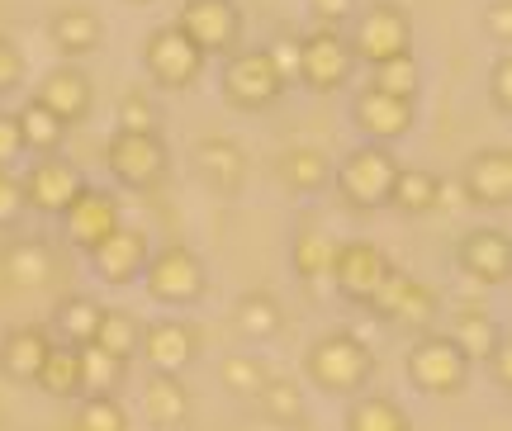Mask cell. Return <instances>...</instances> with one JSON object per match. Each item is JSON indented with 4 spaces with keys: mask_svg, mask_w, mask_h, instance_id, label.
I'll return each instance as SVG.
<instances>
[{
    "mask_svg": "<svg viewBox=\"0 0 512 431\" xmlns=\"http://www.w3.org/2000/svg\"><path fill=\"white\" fill-rule=\"evenodd\" d=\"M233 327H238V337H247V342H271V337H280V327H285V308L275 304L271 294H242L238 304H233Z\"/></svg>",
    "mask_w": 512,
    "mask_h": 431,
    "instance_id": "cell-32",
    "label": "cell"
},
{
    "mask_svg": "<svg viewBox=\"0 0 512 431\" xmlns=\"http://www.w3.org/2000/svg\"><path fill=\"white\" fill-rule=\"evenodd\" d=\"M389 209H399L408 218L441 209V176L437 171H422V166H399L394 190H389Z\"/></svg>",
    "mask_w": 512,
    "mask_h": 431,
    "instance_id": "cell-29",
    "label": "cell"
},
{
    "mask_svg": "<svg viewBox=\"0 0 512 431\" xmlns=\"http://www.w3.org/2000/svg\"><path fill=\"white\" fill-rule=\"evenodd\" d=\"M48 351H53V337L38 323L10 327V332L0 337V375L10 379V384H34L38 370H43V360H48Z\"/></svg>",
    "mask_w": 512,
    "mask_h": 431,
    "instance_id": "cell-21",
    "label": "cell"
},
{
    "mask_svg": "<svg viewBox=\"0 0 512 431\" xmlns=\"http://www.w3.org/2000/svg\"><path fill=\"white\" fill-rule=\"evenodd\" d=\"M337 237H328L323 228H299L290 242V266L304 285H328L332 280V261H337Z\"/></svg>",
    "mask_w": 512,
    "mask_h": 431,
    "instance_id": "cell-28",
    "label": "cell"
},
{
    "mask_svg": "<svg viewBox=\"0 0 512 431\" xmlns=\"http://www.w3.org/2000/svg\"><path fill=\"white\" fill-rule=\"evenodd\" d=\"M223 100L233 109H242V114H256V109H271L280 95H285V81H280V72L271 67V57H266V48H238V53H228V62H223Z\"/></svg>",
    "mask_w": 512,
    "mask_h": 431,
    "instance_id": "cell-7",
    "label": "cell"
},
{
    "mask_svg": "<svg viewBox=\"0 0 512 431\" xmlns=\"http://www.w3.org/2000/svg\"><path fill=\"white\" fill-rule=\"evenodd\" d=\"M138 356L147 360L152 375H185L200 356V332L181 318H152V323H143Z\"/></svg>",
    "mask_w": 512,
    "mask_h": 431,
    "instance_id": "cell-14",
    "label": "cell"
},
{
    "mask_svg": "<svg viewBox=\"0 0 512 431\" xmlns=\"http://www.w3.org/2000/svg\"><path fill=\"white\" fill-rule=\"evenodd\" d=\"M266 365L256 356H247V351H233V356L219 360V384L228 389L233 398H256V389L266 384Z\"/></svg>",
    "mask_w": 512,
    "mask_h": 431,
    "instance_id": "cell-39",
    "label": "cell"
},
{
    "mask_svg": "<svg viewBox=\"0 0 512 431\" xmlns=\"http://www.w3.org/2000/svg\"><path fill=\"white\" fill-rule=\"evenodd\" d=\"M48 38H53V48L67 57V62H76V57L100 53V43H105V24H100V15L86 10V5H67V10H57L53 15Z\"/></svg>",
    "mask_w": 512,
    "mask_h": 431,
    "instance_id": "cell-23",
    "label": "cell"
},
{
    "mask_svg": "<svg viewBox=\"0 0 512 431\" xmlns=\"http://www.w3.org/2000/svg\"><path fill=\"white\" fill-rule=\"evenodd\" d=\"M105 166L124 190H157L171 171V152H166L162 133H119L105 143Z\"/></svg>",
    "mask_w": 512,
    "mask_h": 431,
    "instance_id": "cell-8",
    "label": "cell"
},
{
    "mask_svg": "<svg viewBox=\"0 0 512 431\" xmlns=\"http://www.w3.org/2000/svg\"><path fill=\"white\" fill-rule=\"evenodd\" d=\"M143 289L152 304H166V308H190L204 299V289H209V270L204 261L190 247L181 242H171V247H157V252L147 256L143 266Z\"/></svg>",
    "mask_w": 512,
    "mask_h": 431,
    "instance_id": "cell-3",
    "label": "cell"
},
{
    "mask_svg": "<svg viewBox=\"0 0 512 431\" xmlns=\"http://www.w3.org/2000/svg\"><path fill=\"white\" fill-rule=\"evenodd\" d=\"M347 43H351V53H356V62L375 67L384 57L413 53V19L394 0H375V5H366L356 15V29H351Z\"/></svg>",
    "mask_w": 512,
    "mask_h": 431,
    "instance_id": "cell-9",
    "label": "cell"
},
{
    "mask_svg": "<svg viewBox=\"0 0 512 431\" xmlns=\"http://www.w3.org/2000/svg\"><path fill=\"white\" fill-rule=\"evenodd\" d=\"M81 351V389L86 394H119L128 379V360L110 356L105 346H76Z\"/></svg>",
    "mask_w": 512,
    "mask_h": 431,
    "instance_id": "cell-35",
    "label": "cell"
},
{
    "mask_svg": "<svg viewBox=\"0 0 512 431\" xmlns=\"http://www.w3.org/2000/svg\"><path fill=\"white\" fill-rule=\"evenodd\" d=\"M266 57H271V67L280 72L285 86H299V34H275L266 43Z\"/></svg>",
    "mask_w": 512,
    "mask_h": 431,
    "instance_id": "cell-42",
    "label": "cell"
},
{
    "mask_svg": "<svg viewBox=\"0 0 512 431\" xmlns=\"http://www.w3.org/2000/svg\"><path fill=\"white\" fill-rule=\"evenodd\" d=\"M0 280H5L10 289H19V294L43 289L48 280H53V252H48V242H38V237H29V242H10L5 256H0Z\"/></svg>",
    "mask_w": 512,
    "mask_h": 431,
    "instance_id": "cell-24",
    "label": "cell"
},
{
    "mask_svg": "<svg viewBox=\"0 0 512 431\" xmlns=\"http://www.w3.org/2000/svg\"><path fill=\"white\" fill-rule=\"evenodd\" d=\"M422 72H418V57L399 53V57H384L370 67V90H384V95H399V100H418Z\"/></svg>",
    "mask_w": 512,
    "mask_h": 431,
    "instance_id": "cell-38",
    "label": "cell"
},
{
    "mask_svg": "<svg viewBox=\"0 0 512 431\" xmlns=\"http://www.w3.org/2000/svg\"><path fill=\"white\" fill-rule=\"evenodd\" d=\"M484 34L494 43H512V0H494L484 10Z\"/></svg>",
    "mask_w": 512,
    "mask_h": 431,
    "instance_id": "cell-47",
    "label": "cell"
},
{
    "mask_svg": "<svg viewBox=\"0 0 512 431\" xmlns=\"http://www.w3.org/2000/svg\"><path fill=\"white\" fill-rule=\"evenodd\" d=\"M114 119H119V133H162V114L143 90H128L114 109Z\"/></svg>",
    "mask_w": 512,
    "mask_h": 431,
    "instance_id": "cell-41",
    "label": "cell"
},
{
    "mask_svg": "<svg viewBox=\"0 0 512 431\" xmlns=\"http://www.w3.org/2000/svg\"><path fill=\"white\" fill-rule=\"evenodd\" d=\"M24 185H19L15 166H0V228H15L19 218H24Z\"/></svg>",
    "mask_w": 512,
    "mask_h": 431,
    "instance_id": "cell-43",
    "label": "cell"
},
{
    "mask_svg": "<svg viewBox=\"0 0 512 431\" xmlns=\"http://www.w3.org/2000/svg\"><path fill=\"white\" fill-rule=\"evenodd\" d=\"M143 417L157 431H181L190 422V389L181 375H152L143 384Z\"/></svg>",
    "mask_w": 512,
    "mask_h": 431,
    "instance_id": "cell-26",
    "label": "cell"
},
{
    "mask_svg": "<svg viewBox=\"0 0 512 431\" xmlns=\"http://www.w3.org/2000/svg\"><path fill=\"white\" fill-rule=\"evenodd\" d=\"M19 185H24V204L29 209H38V214L57 218L67 204H72V195L86 185V176H81V166L67 162V157H38L24 176H19Z\"/></svg>",
    "mask_w": 512,
    "mask_h": 431,
    "instance_id": "cell-17",
    "label": "cell"
},
{
    "mask_svg": "<svg viewBox=\"0 0 512 431\" xmlns=\"http://www.w3.org/2000/svg\"><path fill=\"white\" fill-rule=\"evenodd\" d=\"M460 190L479 209H508L512 204V152L508 147H479L460 171Z\"/></svg>",
    "mask_w": 512,
    "mask_h": 431,
    "instance_id": "cell-18",
    "label": "cell"
},
{
    "mask_svg": "<svg viewBox=\"0 0 512 431\" xmlns=\"http://www.w3.org/2000/svg\"><path fill=\"white\" fill-rule=\"evenodd\" d=\"M100 313H105L100 299H91V294H67V299L57 304V332H62V342L91 346L95 327H100Z\"/></svg>",
    "mask_w": 512,
    "mask_h": 431,
    "instance_id": "cell-34",
    "label": "cell"
},
{
    "mask_svg": "<svg viewBox=\"0 0 512 431\" xmlns=\"http://www.w3.org/2000/svg\"><path fill=\"white\" fill-rule=\"evenodd\" d=\"M143 67L162 90H190L204 76L209 57H204L176 24H162V29H152V34L143 38Z\"/></svg>",
    "mask_w": 512,
    "mask_h": 431,
    "instance_id": "cell-10",
    "label": "cell"
},
{
    "mask_svg": "<svg viewBox=\"0 0 512 431\" xmlns=\"http://www.w3.org/2000/svg\"><path fill=\"white\" fill-rule=\"evenodd\" d=\"M275 176L294 195H318L332 185V157L323 147H285L275 162Z\"/></svg>",
    "mask_w": 512,
    "mask_h": 431,
    "instance_id": "cell-27",
    "label": "cell"
},
{
    "mask_svg": "<svg viewBox=\"0 0 512 431\" xmlns=\"http://www.w3.org/2000/svg\"><path fill=\"white\" fill-rule=\"evenodd\" d=\"M19 81H24V53H19V43L0 34V95L19 90Z\"/></svg>",
    "mask_w": 512,
    "mask_h": 431,
    "instance_id": "cell-45",
    "label": "cell"
},
{
    "mask_svg": "<svg viewBox=\"0 0 512 431\" xmlns=\"http://www.w3.org/2000/svg\"><path fill=\"white\" fill-rule=\"evenodd\" d=\"M34 100H38L43 109H53V114H57V119H62L67 128H76L81 119H91V109H95V86H91V76L81 72V67L62 62V67H53V72L38 81Z\"/></svg>",
    "mask_w": 512,
    "mask_h": 431,
    "instance_id": "cell-20",
    "label": "cell"
},
{
    "mask_svg": "<svg viewBox=\"0 0 512 431\" xmlns=\"http://www.w3.org/2000/svg\"><path fill=\"white\" fill-rule=\"evenodd\" d=\"M361 62L351 53V43L342 29H323L313 24L309 34H299V86H309L313 95H332L351 81Z\"/></svg>",
    "mask_w": 512,
    "mask_h": 431,
    "instance_id": "cell-5",
    "label": "cell"
},
{
    "mask_svg": "<svg viewBox=\"0 0 512 431\" xmlns=\"http://www.w3.org/2000/svg\"><path fill=\"white\" fill-rule=\"evenodd\" d=\"M389 256L375 247V242H342L337 247V261H332V280L328 285L347 299V304H370V294L380 289V280L389 275Z\"/></svg>",
    "mask_w": 512,
    "mask_h": 431,
    "instance_id": "cell-16",
    "label": "cell"
},
{
    "mask_svg": "<svg viewBox=\"0 0 512 431\" xmlns=\"http://www.w3.org/2000/svg\"><path fill=\"white\" fill-rule=\"evenodd\" d=\"M489 100H494V109L508 119L512 114V57L503 53L494 62V72H489Z\"/></svg>",
    "mask_w": 512,
    "mask_h": 431,
    "instance_id": "cell-44",
    "label": "cell"
},
{
    "mask_svg": "<svg viewBox=\"0 0 512 431\" xmlns=\"http://www.w3.org/2000/svg\"><path fill=\"white\" fill-rule=\"evenodd\" d=\"M460 275L479 289H498L512 280V242L503 228H470L456 247Z\"/></svg>",
    "mask_w": 512,
    "mask_h": 431,
    "instance_id": "cell-13",
    "label": "cell"
},
{
    "mask_svg": "<svg viewBox=\"0 0 512 431\" xmlns=\"http://www.w3.org/2000/svg\"><path fill=\"white\" fill-rule=\"evenodd\" d=\"M138 5H147V0H138Z\"/></svg>",
    "mask_w": 512,
    "mask_h": 431,
    "instance_id": "cell-50",
    "label": "cell"
},
{
    "mask_svg": "<svg viewBox=\"0 0 512 431\" xmlns=\"http://www.w3.org/2000/svg\"><path fill=\"white\" fill-rule=\"evenodd\" d=\"M309 10L323 29H342L351 19V10H356V0H309Z\"/></svg>",
    "mask_w": 512,
    "mask_h": 431,
    "instance_id": "cell-49",
    "label": "cell"
},
{
    "mask_svg": "<svg viewBox=\"0 0 512 431\" xmlns=\"http://www.w3.org/2000/svg\"><path fill=\"white\" fill-rule=\"evenodd\" d=\"M304 375L332 398H356L366 394V384L375 379V351L356 332H328L309 346Z\"/></svg>",
    "mask_w": 512,
    "mask_h": 431,
    "instance_id": "cell-1",
    "label": "cell"
},
{
    "mask_svg": "<svg viewBox=\"0 0 512 431\" xmlns=\"http://www.w3.org/2000/svg\"><path fill=\"white\" fill-rule=\"evenodd\" d=\"M24 157V138H19V119L0 109V166H15Z\"/></svg>",
    "mask_w": 512,
    "mask_h": 431,
    "instance_id": "cell-46",
    "label": "cell"
},
{
    "mask_svg": "<svg viewBox=\"0 0 512 431\" xmlns=\"http://www.w3.org/2000/svg\"><path fill=\"white\" fill-rule=\"evenodd\" d=\"M370 313L384 318V323L413 327V332H427V327L441 318V294L432 285H422L418 275L389 266V275L380 280V289L370 294Z\"/></svg>",
    "mask_w": 512,
    "mask_h": 431,
    "instance_id": "cell-6",
    "label": "cell"
},
{
    "mask_svg": "<svg viewBox=\"0 0 512 431\" xmlns=\"http://www.w3.org/2000/svg\"><path fill=\"white\" fill-rule=\"evenodd\" d=\"M446 337L460 346V356L470 360V365H479V360L503 342V327H498V318L484 304H465V308H456V313H451Z\"/></svg>",
    "mask_w": 512,
    "mask_h": 431,
    "instance_id": "cell-25",
    "label": "cell"
},
{
    "mask_svg": "<svg viewBox=\"0 0 512 431\" xmlns=\"http://www.w3.org/2000/svg\"><path fill=\"white\" fill-rule=\"evenodd\" d=\"M252 403L271 417V422H294V417L304 413V394H299V384H294V379H275V375L256 389Z\"/></svg>",
    "mask_w": 512,
    "mask_h": 431,
    "instance_id": "cell-40",
    "label": "cell"
},
{
    "mask_svg": "<svg viewBox=\"0 0 512 431\" xmlns=\"http://www.w3.org/2000/svg\"><path fill=\"white\" fill-rule=\"evenodd\" d=\"M408 384L418 389V394H460L465 384H470V360L460 356V346L446 337V332H422L418 342L408 346Z\"/></svg>",
    "mask_w": 512,
    "mask_h": 431,
    "instance_id": "cell-4",
    "label": "cell"
},
{
    "mask_svg": "<svg viewBox=\"0 0 512 431\" xmlns=\"http://www.w3.org/2000/svg\"><path fill=\"white\" fill-rule=\"evenodd\" d=\"M91 270L105 280V285L124 289V285H138L143 280V266L147 256H152V237L143 233V228H128V223H119L100 247H91Z\"/></svg>",
    "mask_w": 512,
    "mask_h": 431,
    "instance_id": "cell-15",
    "label": "cell"
},
{
    "mask_svg": "<svg viewBox=\"0 0 512 431\" xmlns=\"http://www.w3.org/2000/svg\"><path fill=\"white\" fill-rule=\"evenodd\" d=\"M394 176H399V162L384 143H361L351 147L342 162L332 166V185L337 195L347 199L351 209H384L389 204V190H394Z\"/></svg>",
    "mask_w": 512,
    "mask_h": 431,
    "instance_id": "cell-2",
    "label": "cell"
},
{
    "mask_svg": "<svg viewBox=\"0 0 512 431\" xmlns=\"http://www.w3.org/2000/svg\"><path fill=\"white\" fill-rule=\"evenodd\" d=\"M176 29L204 57H228L242 48V10L233 0H185L181 15H176Z\"/></svg>",
    "mask_w": 512,
    "mask_h": 431,
    "instance_id": "cell-11",
    "label": "cell"
},
{
    "mask_svg": "<svg viewBox=\"0 0 512 431\" xmlns=\"http://www.w3.org/2000/svg\"><path fill=\"white\" fill-rule=\"evenodd\" d=\"M479 365L489 370V379H494L498 389H512V346H508V337H503V342H498L489 356L479 360Z\"/></svg>",
    "mask_w": 512,
    "mask_h": 431,
    "instance_id": "cell-48",
    "label": "cell"
},
{
    "mask_svg": "<svg viewBox=\"0 0 512 431\" xmlns=\"http://www.w3.org/2000/svg\"><path fill=\"white\" fill-rule=\"evenodd\" d=\"M138 342H143V318H138V313H128V308H105V313H100L95 346H105V351L119 360H133L138 356Z\"/></svg>",
    "mask_w": 512,
    "mask_h": 431,
    "instance_id": "cell-36",
    "label": "cell"
},
{
    "mask_svg": "<svg viewBox=\"0 0 512 431\" xmlns=\"http://www.w3.org/2000/svg\"><path fill=\"white\" fill-rule=\"evenodd\" d=\"M195 171L209 190L219 195H238L247 185V152L233 138H200L195 143Z\"/></svg>",
    "mask_w": 512,
    "mask_h": 431,
    "instance_id": "cell-22",
    "label": "cell"
},
{
    "mask_svg": "<svg viewBox=\"0 0 512 431\" xmlns=\"http://www.w3.org/2000/svg\"><path fill=\"white\" fill-rule=\"evenodd\" d=\"M351 124L361 128L366 143H399L413 133V100H399V95H384V90H361L356 105H351Z\"/></svg>",
    "mask_w": 512,
    "mask_h": 431,
    "instance_id": "cell-19",
    "label": "cell"
},
{
    "mask_svg": "<svg viewBox=\"0 0 512 431\" xmlns=\"http://www.w3.org/2000/svg\"><path fill=\"white\" fill-rule=\"evenodd\" d=\"M34 384L48 398H57V403H76V398L86 394V389H81V351L67 342H53V351H48V360H43V370H38Z\"/></svg>",
    "mask_w": 512,
    "mask_h": 431,
    "instance_id": "cell-30",
    "label": "cell"
},
{
    "mask_svg": "<svg viewBox=\"0 0 512 431\" xmlns=\"http://www.w3.org/2000/svg\"><path fill=\"white\" fill-rule=\"evenodd\" d=\"M72 431H128V408L119 403V394H81Z\"/></svg>",
    "mask_w": 512,
    "mask_h": 431,
    "instance_id": "cell-37",
    "label": "cell"
},
{
    "mask_svg": "<svg viewBox=\"0 0 512 431\" xmlns=\"http://www.w3.org/2000/svg\"><path fill=\"white\" fill-rule=\"evenodd\" d=\"M15 119H19L24 152H38V157H53V152H62V143H67V124L57 119L53 109H43L38 100H29Z\"/></svg>",
    "mask_w": 512,
    "mask_h": 431,
    "instance_id": "cell-33",
    "label": "cell"
},
{
    "mask_svg": "<svg viewBox=\"0 0 512 431\" xmlns=\"http://www.w3.org/2000/svg\"><path fill=\"white\" fill-rule=\"evenodd\" d=\"M347 431H413L408 413L399 408V398L389 394H356L347 408Z\"/></svg>",
    "mask_w": 512,
    "mask_h": 431,
    "instance_id": "cell-31",
    "label": "cell"
},
{
    "mask_svg": "<svg viewBox=\"0 0 512 431\" xmlns=\"http://www.w3.org/2000/svg\"><path fill=\"white\" fill-rule=\"evenodd\" d=\"M57 218H62V233H67V242H72L76 252H91V247H100L124 223V204L105 185H81L72 195V204Z\"/></svg>",
    "mask_w": 512,
    "mask_h": 431,
    "instance_id": "cell-12",
    "label": "cell"
}]
</instances>
